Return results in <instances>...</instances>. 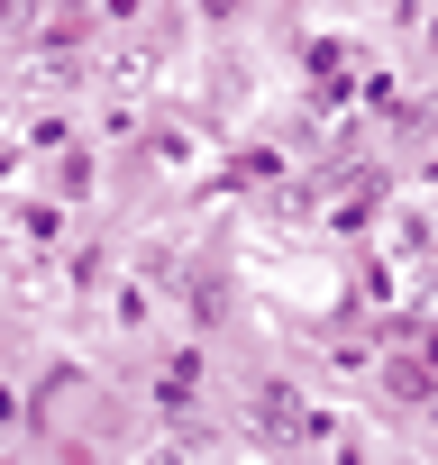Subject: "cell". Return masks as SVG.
Returning a JSON list of instances; mask_svg holds the SVG:
<instances>
[{
    "label": "cell",
    "instance_id": "6da1fadb",
    "mask_svg": "<svg viewBox=\"0 0 438 465\" xmlns=\"http://www.w3.org/2000/svg\"><path fill=\"white\" fill-rule=\"evenodd\" d=\"M28 10H37V0H0V28H28Z\"/></svg>",
    "mask_w": 438,
    "mask_h": 465
}]
</instances>
